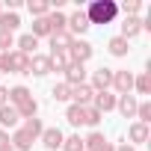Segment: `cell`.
<instances>
[{"label": "cell", "mask_w": 151, "mask_h": 151, "mask_svg": "<svg viewBox=\"0 0 151 151\" xmlns=\"http://www.w3.org/2000/svg\"><path fill=\"white\" fill-rule=\"evenodd\" d=\"M15 47V33H3L0 30V53H9Z\"/></svg>", "instance_id": "e575fe53"}, {"label": "cell", "mask_w": 151, "mask_h": 151, "mask_svg": "<svg viewBox=\"0 0 151 151\" xmlns=\"http://www.w3.org/2000/svg\"><path fill=\"white\" fill-rule=\"evenodd\" d=\"M9 148V130H0V151Z\"/></svg>", "instance_id": "74e56055"}, {"label": "cell", "mask_w": 151, "mask_h": 151, "mask_svg": "<svg viewBox=\"0 0 151 151\" xmlns=\"http://www.w3.org/2000/svg\"><path fill=\"white\" fill-rule=\"evenodd\" d=\"M33 142H36V139H33L24 127H15V130L9 133V145H12L15 151H30V148H33Z\"/></svg>", "instance_id": "5bb4252c"}, {"label": "cell", "mask_w": 151, "mask_h": 151, "mask_svg": "<svg viewBox=\"0 0 151 151\" xmlns=\"http://www.w3.org/2000/svg\"><path fill=\"white\" fill-rule=\"evenodd\" d=\"M45 18H47V24H50V36H53V33H65V24H68V15H65L62 9H50V12H47Z\"/></svg>", "instance_id": "ac0fdd59"}, {"label": "cell", "mask_w": 151, "mask_h": 151, "mask_svg": "<svg viewBox=\"0 0 151 151\" xmlns=\"http://www.w3.org/2000/svg\"><path fill=\"white\" fill-rule=\"evenodd\" d=\"M83 116H86V124H89V127H98V124H101V119H104L92 104H89V107H83Z\"/></svg>", "instance_id": "836d02e7"}, {"label": "cell", "mask_w": 151, "mask_h": 151, "mask_svg": "<svg viewBox=\"0 0 151 151\" xmlns=\"http://www.w3.org/2000/svg\"><path fill=\"white\" fill-rule=\"evenodd\" d=\"M15 127H21V116H18V110H15L12 104L0 107V130H15Z\"/></svg>", "instance_id": "8fae6325"}, {"label": "cell", "mask_w": 151, "mask_h": 151, "mask_svg": "<svg viewBox=\"0 0 151 151\" xmlns=\"http://www.w3.org/2000/svg\"><path fill=\"white\" fill-rule=\"evenodd\" d=\"M68 53H71V59L74 62H80V65H86L89 59H92V53H95V47L86 42V39H74L71 42V47H68Z\"/></svg>", "instance_id": "8992f818"}, {"label": "cell", "mask_w": 151, "mask_h": 151, "mask_svg": "<svg viewBox=\"0 0 151 151\" xmlns=\"http://www.w3.org/2000/svg\"><path fill=\"white\" fill-rule=\"evenodd\" d=\"M83 151H116L110 139H104L101 130H92L86 139H83Z\"/></svg>", "instance_id": "ba28073f"}, {"label": "cell", "mask_w": 151, "mask_h": 151, "mask_svg": "<svg viewBox=\"0 0 151 151\" xmlns=\"http://www.w3.org/2000/svg\"><path fill=\"white\" fill-rule=\"evenodd\" d=\"M3 74H30V56H24L21 50L0 53V77Z\"/></svg>", "instance_id": "3957f363"}, {"label": "cell", "mask_w": 151, "mask_h": 151, "mask_svg": "<svg viewBox=\"0 0 151 151\" xmlns=\"http://www.w3.org/2000/svg\"><path fill=\"white\" fill-rule=\"evenodd\" d=\"M139 124H151V101H139L136 107V116H133Z\"/></svg>", "instance_id": "1f68e13d"}, {"label": "cell", "mask_w": 151, "mask_h": 151, "mask_svg": "<svg viewBox=\"0 0 151 151\" xmlns=\"http://www.w3.org/2000/svg\"><path fill=\"white\" fill-rule=\"evenodd\" d=\"M127 45H130L127 39H122V36H113V39L107 42V50H110L113 56H119V59H122V56H127V50H130Z\"/></svg>", "instance_id": "44dd1931"}, {"label": "cell", "mask_w": 151, "mask_h": 151, "mask_svg": "<svg viewBox=\"0 0 151 151\" xmlns=\"http://www.w3.org/2000/svg\"><path fill=\"white\" fill-rule=\"evenodd\" d=\"M136 107H139L136 95H116V110H119L124 119H133V116H136Z\"/></svg>", "instance_id": "9a60e30c"}, {"label": "cell", "mask_w": 151, "mask_h": 151, "mask_svg": "<svg viewBox=\"0 0 151 151\" xmlns=\"http://www.w3.org/2000/svg\"><path fill=\"white\" fill-rule=\"evenodd\" d=\"M50 98H53V101H59V104H62V101H68V104H71V86H68V83H56V86L50 89Z\"/></svg>", "instance_id": "4dcf8cb0"}, {"label": "cell", "mask_w": 151, "mask_h": 151, "mask_svg": "<svg viewBox=\"0 0 151 151\" xmlns=\"http://www.w3.org/2000/svg\"><path fill=\"white\" fill-rule=\"evenodd\" d=\"M47 56H50V65H53V71H68V65L74 62L68 50H59V53H47Z\"/></svg>", "instance_id": "cb8c5ba5"}, {"label": "cell", "mask_w": 151, "mask_h": 151, "mask_svg": "<svg viewBox=\"0 0 151 151\" xmlns=\"http://www.w3.org/2000/svg\"><path fill=\"white\" fill-rule=\"evenodd\" d=\"M148 139H151V130H148V124H139V122H133V124L127 127V139H124V142H130L133 148H136V145H145Z\"/></svg>", "instance_id": "30bf717a"}, {"label": "cell", "mask_w": 151, "mask_h": 151, "mask_svg": "<svg viewBox=\"0 0 151 151\" xmlns=\"http://www.w3.org/2000/svg\"><path fill=\"white\" fill-rule=\"evenodd\" d=\"M139 33H142V18H124V21H122V33H119L122 39L130 42V39H136Z\"/></svg>", "instance_id": "d6986e66"}, {"label": "cell", "mask_w": 151, "mask_h": 151, "mask_svg": "<svg viewBox=\"0 0 151 151\" xmlns=\"http://www.w3.org/2000/svg\"><path fill=\"white\" fill-rule=\"evenodd\" d=\"M27 9H30V15H33V18H45V15L50 12V3H47V0H30Z\"/></svg>", "instance_id": "f1b7e54d"}, {"label": "cell", "mask_w": 151, "mask_h": 151, "mask_svg": "<svg viewBox=\"0 0 151 151\" xmlns=\"http://www.w3.org/2000/svg\"><path fill=\"white\" fill-rule=\"evenodd\" d=\"M30 36H36V39H50V24H47V18H33Z\"/></svg>", "instance_id": "83f0119b"}, {"label": "cell", "mask_w": 151, "mask_h": 151, "mask_svg": "<svg viewBox=\"0 0 151 151\" xmlns=\"http://www.w3.org/2000/svg\"><path fill=\"white\" fill-rule=\"evenodd\" d=\"M110 89H116V95H130V92H133V74H130L127 68L113 71V86H110Z\"/></svg>", "instance_id": "52a82bcc"}, {"label": "cell", "mask_w": 151, "mask_h": 151, "mask_svg": "<svg viewBox=\"0 0 151 151\" xmlns=\"http://www.w3.org/2000/svg\"><path fill=\"white\" fill-rule=\"evenodd\" d=\"M92 107L104 116V113H110V110H116V95L113 92H95V98H92Z\"/></svg>", "instance_id": "e0dca14e"}, {"label": "cell", "mask_w": 151, "mask_h": 151, "mask_svg": "<svg viewBox=\"0 0 151 151\" xmlns=\"http://www.w3.org/2000/svg\"><path fill=\"white\" fill-rule=\"evenodd\" d=\"M21 127H24V130L39 142V136H42V130H45V122H42L39 116H33V119H24V124H21Z\"/></svg>", "instance_id": "484cf974"}, {"label": "cell", "mask_w": 151, "mask_h": 151, "mask_svg": "<svg viewBox=\"0 0 151 151\" xmlns=\"http://www.w3.org/2000/svg\"><path fill=\"white\" fill-rule=\"evenodd\" d=\"M119 12H124V18H139L142 3L139 0H124V3H119Z\"/></svg>", "instance_id": "f546056e"}, {"label": "cell", "mask_w": 151, "mask_h": 151, "mask_svg": "<svg viewBox=\"0 0 151 151\" xmlns=\"http://www.w3.org/2000/svg\"><path fill=\"white\" fill-rule=\"evenodd\" d=\"M65 119H68V124H71V127H80V124H86L83 107H77V104H68V110H65Z\"/></svg>", "instance_id": "d4e9b609"}, {"label": "cell", "mask_w": 151, "mask_h": 151, "mask_svg": "<svg viewBox=\"0 0 151 151\" xmlns=\"http://www.w3.org/2000/svg\"><path fill=\"white\" fill-rule=\"evenodd\" d=\"M113 148H116V151H136V148H133L130 142H124V139H122V142H116Z\"/></svg>", "instance_id": "8d00e7d4"}, {"label": "cell", "mask_w": 151, "mask_h": 151, "mask_svg": "<svg viewBox=\"0 0 151 151\" xmlns=\"http://www.w3.org/2000/svg\"><path fill=\"white\" fill-rule=\"evenodd\" d=\"M62 74H65L62 83H68V86H80V83H86V65H80V62H71L68 71H62Z\"/></svg>", "instance_id": "2e32d148"}, {"label": "cell", "mask_w": 151, "mask_h": 151, "mask_svg": "<svg viewBox=\"0 0 151 151\" xmlns=\"http://www.w3.org/2000/svg\"><path fill=\"white\" fill-rule=\"evenodd\" d=\"M0 15H3V3H0Z\"/></svg>", "instance_id": "60d3db41"}, {"label": "cell", "mask_w": 151, "mask_h": 151, "mask_svg": "<svg viewBox=\"0 0 151 151\" xmlns=\"http://www.w3.org/2000/svg\"><path fill=\"white\" fill-rule=\"evenodd\" d=\"M89 86L95 89V92H110V86H113V68H95L92 74H89Z\"/></svg>", "instance_id": "5b68a950"}, {"label": "cell", "mask_w": 151, "mask_h": 151, "mask_svg": "<svg viewBox=\"0 0 151 151\" xmlns=\"http://www.w3.org/2000/svg\"><path fill=\"white\" fill-rule=\"evenodd\" d=\"M3 151H15V148H12V145H9V148H3Z\"/></svg>", "instance_id": "ab89813d"}, {"label": "cell", "mask_w": 151, "mask_h": 151, "mask_svg": "<svg viewBox=\"0 0 151 151\" xmlns=\"http://www.w3.org/2000/svg\"><path fill=\"white\" fill-rule=\"evenodd\" d=\"M21 9V0H9V12H18Z\"/></svg>", "instance_id": "f35d334b"}, {"label": "cell", "mask_w": 151, "mask_h": 151, "mask_svg": "<svg viewBox=\"0 0 151 151\" xmlns=\"http://www.w3.org/2000/svg\"><path fill=\"white\" fill-rule=\"evenodd\" d=\"M62 151H83V136L80 133H71L62 139Z\"/></svg>", "instance_id": "d6a6232c"}, {"label": "cell", "mask_w": 151, "mask_h": 151, "mask_svg": "<svg viewBox=\"0 0 151 151\" xmlns=\"http://www.w3.org/2000/svg\"><path fill=\"white\" fill-rule=\"evenodd\" d=\"M92 24H89V18H86V12H83V6L74 12V15H68V24H65V33L71 36V39H77V36H83L86 30H89Z\"/></svg>", "instance_id": "277c9868"}, {"label": "cell", "mask_w": 151, "mask_h": 151, "mask_svg": "<svg viewBox=\"0 0 151 151\" xmlns=\"http://www.w3.org/2000/svg\"><path fill=\"white\" fill-rule=\"evenodd\" d=\"M39 139H42V145H45L47 151H56V148H62V139H65V133H62L59 127H45Z\"/></svg>", "instance_id": "4fadbf2b"}, {"label": "cell", "mask_w": 151, "mask_h": 151, "mask_svg": "<svg viewBox=\"0 0 151 151\" xmlns=\"http://www.w3.org/2000/svg\"><path fill=\"white\" fill-rule=\"evenodd\" d=\"M71 42H74V39H71L68 33H53V36H50V53L68 50V47H71Z\"/></svg>", "instance_id": "603a6c76"}, {"label": "cell", "mask_w": 151, "mask_h": 151, "mask_svg": "<svg viewBox=\"0 0 151 151\" xmlns=\"http://www.w3.org/2000/svg\"><path fill=\"white\" fill-rule=\"evenodd\" d=\"M18 27H21L18 12H6V9H3V15H0V30H3V33H15Z\"/></svg>", "instance_id": "7402d4cb"}, {"label": "cell", "mask_w": 151, "mask_h": 151, "mask_svg": "<svg viewBox=\"0 0 151 151\" xmlns=\"http://www.w3.org/2000/svg\"><path fill=\"white\" fill-rule=\"evenodd\" d=\"M36 47H39V39H36V36H30V33H24V36H18V39H15V50H21L24 56H33V53H36Z\"/></svg>", "instance_id": "ffe728a7"}, {"label": "cell", "mask_w": 151, "mask_h": 151, "mask_svg": "<svg viewBox=\"0 0 151 151\" xmlns=\"http://www.w3.org/2000/svg\"><path fill=\"white\" fill-rule=\"evenodd\" d=\"M6 104H9V89L0 83V107H6Z\"/></svg>", "instance_id": "d590c367"}, {"label": "cell", "mask_w": 151, "mask_h": 151, "mask_svg": "<svg viewBox=\"0 0 151 151\" xmlns=\"http://www.w3.org/2000/svg\"><path fill=\"white\" fill-rule=\"evenodd\" d=\"M50 71H53L50 56H45V53H33L30 56V74H33V77H47Z\"/></svg>", "instance_id": "9c48e42d"}, {"label": "cell", "mask_w": 151, "mask_h": 151, "mask_svg": "<svg viewBox=\"0 0 151 151\" xmlns=\"http://www.w3.org/2000/svg\"><path fill=\"white\" fill-rule=\"evenodd\" d=\"M95 98V89L89 83H80V86H71V104H77V107H89Z\"/></svg>", "instance_id": "7c38bea8"}, {"label": "cell", "mask_w": 151, "mask_h": 151, "mask_svg": "<svg viewBox=\"0 0 151 151\" xmlns=\"http://www.w3.org/2000/svg\"><path fill=\"white\" fill-rule=\"evenodd\" d=\"M83 12H86L89 24H113L119 18V3L116 0H92Z\"/></svg>", "instance_id": "6da1fadb"}, {"label": "cell", "mask_w": 151, "mask_h": 151, "mask_svg": "<svg viewBox=\"0 0 151 151\" xmlns=\"http://www.w3.org/2000/svg\"><path fill=\"white\" fill-rule=\"evenodd\" d=\"M133 89L136 95H151V71H142L139 77H133Z\"/></svg>", "instance_id": "4316f807"}, {"label": "cell", "mask_w": 151, "mask_h": 151, "mask_svg": "<svg viewBox=\"0 0 151 151\" xmlns=\"http://www.w3.org/2000/svg\"><path fill=\"white\" fill-rule=\"evenodd\" d=\"M9 104L18 110L21 119H33L39 113V104H36V98H33V92L27 86H12L9 89Z\"/></svg>", "instance_id": "7a4b0ae2"}]
</instances>
